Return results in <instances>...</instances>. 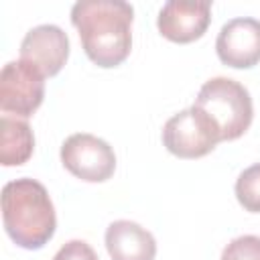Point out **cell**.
Wrapping results in <instances>:
<instances>
[{
	"mask_svg": "<svg viewBox=\"0 0 260 260\" xmlns=\"http://www.w3.org/2000/svg\"><path fill=\"white\" fill-rule=\"evenodd\" d=\"M134 8L122 0H81L71 8L83 51L91 63L112 69L124 63L132 49Z\"/></svg>",
	"mask_w": 260,
	"mask_h": 260,
	"instance_id": "cell-1",
	"label": "cell"
},
{
	"mask_svg": "<svg viewBox=\"0 0 260 260\" xmlns=\"http://www.w3.org/2000/svg\"><path fill=\"white\" fill-rule=\"evenodd\" d=\"M2 223L8 238L24 250H41L57 228V215L43 183L22 177L2 187Z\"/></svg>",
	"mask_w": 260,
	"mask_h": 260,
	"instance_id": "cell-2",
	"label": "cell"
},
{
	"mask_svg": "<svg viewBox=\"0 0 260 260\" xmlns=\"http://www.w3.org/2000/svg\"><path fill=\"white\" fill-rule=\"evenodd\" d=\"M193 106L213 120L221 134V142L240 138L250 128L254 118L250 91L232 77L207 79L201 85Z\"/></svg>",
	"mask_w": 260,
	"mask_h": 260,
	"instance_id": "cell-3",
	"label": "cell"
},
{
	"mask_svg": "<svg viewBox=\"0 0 260 260\" xmlns=\"http://www.w3.org/2000/svg\"><path fill=\"white\" fill-rule=\"evenodd\" d=\"M221 142V134L213 120L191 106L171 116L162 126L165 148L179 158H201Z\"/></svg>",
	"mask_w": 260,
	"mask_h": 260,
	"instance_id": "cell-4",
	"label": "cell"
},
{
	"mask_svg": "<svg viewBox=\"0 0 260 260\" xmlns=\"http://www.w3.org/2000/svg\"><path fill=\"white\" fill-rule=\"evenodd\" d=\"M45 100V75L30 63L8 61L0 71V110L4 116L30 118Z\"/></svg>",
	"mask_w": 260,
	"mask_h": 260,
	"instance_id": "cell-5",
	"label": "cell"
},
{
	"mask_svg": "<svg viewBox=\"0 0 260 260\" xmlns=\"http://www.w3.org/2000/svg\"><path fill=\"white\" fill-rule=\"evenodd\" d=\"M59 154L63 167L85 183H104L116 171L114 148L106 140L87 132L67 136Z\"/></svg>",
	"mask_w": 260,
	"mask_h": 260,
	"instance_id": "cell-6",
	"label": "cell"
},
{
	"mask_svg": "<svg viewBox=\"0 0 260 260\" xmlns=\"http://www.w3.org/2000/svg\"><path fill=\"white\" fill-rule=\"evenodd\" d=\"M215 51L223 65L252 69L260 63V20L238 16L228 20L215 39Z\"/></svg>",
	"mask_w": 260,
	"mask_h": 260,
	"instance_id": "cell-7",
	"label": "cell"
},
{
	"mask_svg": "<svg viewBox=\"0 0 260 260\" xmlns=\"http://www.w3.org/2000/svg\"><path fill=\"white\" fill-rule=\"evenodd\" d=\"M211 22V2H187L169 0L158 10L156 26L158 32L179 45L193 43L201 39Z\"/></svg>",
	"mask_w": 260,
	"mask_h": 260,
	"instance_id": "cell-8",
	"label": "cell"
},
{
	"mask_svg": "<svg viewBox=\"0 0 260 260\" xmlns=\"http://www.w3.org/2000/svg\"><path fill=\"white\" fill-rule=\"evenodd\" d=\"M69 57V37L57 24L30 28L20 43V59L35 65L45 77L57 75Z\"/></svg>",
	"mask_w": 260,
	"mask_h": 260,
	"instance_id": "cell-9",
	"label": "cell"
},
{
	"mask_svg": "<svg viewBox=\"0 0 260 260\" xmlns=\"http://www.w3.org/2000/svg\"><path fill=\"white\" fill-rule=\"evenodd\" d=\"M106 250L112 260H154L156 240L136 221L118 219L106 230Z\"/></svg>",
	"mask_w": 260,
	"mask_h": 260,
	"instance_id": "cell-10",
	"label": "cell"
},
{
	"mask_svg": "<svg viewBox=\"0 0 260 260\" xmlns=\"http://www.w3.org/2000/svg\"><path fill=\"white\" fill-rule=\"evenodd\" d=\"M35 152V134L30 126L12 116L0 118V162L4 167H20Z\"/></svg>",
	"mask_w": 260,
	"mask_h": 260,
	"instance_id": "cell-11",
	"label": "cell"
},
{
	"mask_svg": "<svg viewBox=\"0 0 260 260\" xmlns=\"http://www.w3.org/2000/svg\"><path fill=\"white\" fill-rule=\"evenodd\" d=\"M236 199L246 211L260 213V162L240 173L236 181Z\"/></svg>",
	"mask_w": 260,
	"mask_h": 260,
	"instance_id": "cell-12",
	"label": "cell"
},
{
	"mask_svg": "<svg viewBox=\"0 0 260 260\" xmlns=\"http://www.w3.org/2000/svg\"><path fill=\"white\" fill-rule=\"evenodd\" d=\"M219 260H260V236H238L221 252Z\"/></svg>",
	"mask_w": 260,
	"mask_h": 260,
	"instance_id": "cell-13",
	"label": "cell"
},
{
	"mask_svg": "<svg viewBox=\"0 0 260 260\" xmlns=\"http://www.w3.org/2000/svg\"><path fill=\"white\" fill-rule=\"evenodd\" d=\"M53 260H100L95 250L83 240H71L59 248Z\"/></svg>",
	"mask_w": 260,
	"mask_h": 260,
	"instance_id": "cell-14",
	"label": "cell"
}]
</instances>
